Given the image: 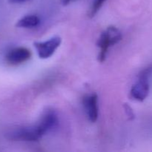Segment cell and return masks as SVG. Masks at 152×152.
Masks as SVG:
<instances>
[{
    "mask_svg": "<svg viewBox=\"0 0 152 152\" xmlns=\"http://www.w3.org/2000/svg\"><path fill=\"white\" fill-rule=\"evenodd\" d=\"M58 123L56 114L50 111H46L37 124L12 129L6 134L5 137L11 141L36 142L56 128Z\"/></svg>",
    "mask_w": 152,
    "mask_h": 152,
    "instance_id": "cell-1",
    "label": "cell"
},
{
    "mask_svg": "<svg viewBox=\"0 0 152 152\" xmlns=\"http://www.w3.org/2000/svg\"><path fill=\"white\" fill-rule=\"evenodd\" d=\"M122 38L121 32L114 26L108 27L100 34L97 41V47L99 49L98 61L99 62H103L105 60L108 49L120 42Z\"/></svg>",
    "mask_w": 152,
    "mask_h": 152,
    "instance_id": "cell-2",
    "label": "cell"
},
{
    "mask_svg": "<svg viewBox=\"0 0 152 152\" xmlns=\"http://www.w3.org/2000/svg\"><path fill=\"white\" fill-rule=\"evenodd\" d=\"M151 70L150 68L145 69L140 75L139 79L131 90V96L135 100H145L149 93V77L151 75Z\"/></svg>",
    "mask_w": 152,
    "mask_h": 152,
    "instance_id": "cell-3",
    "label": "cell"
},
{
    "mask_svg": "<svg viewBox=\"0 0 152 152\" xmlns=\"http://www.w3.org/2000/svg\"><path fill=\"white\" fill-rule=\"evenodd\" d=\"M62 39L59 37H53L43 42H35L34 45L40 59H48L53 56L56 49L60 46Z\"/></svg>",
    "mask_w": 152,
    "mask_h": 152,
    "instance_id": "cell-4",
    "label": "cell"
},
{
    "mask_svg": "<svg viewBox=\"0 0 152 152\" xmlns=\"http://www.w3.org/2000/svg\"><path fill=\"white\" fill-rule=\"evenodd\" d=\"M31 57V52L25 47H16L7 53L5 60L9 65H18L29 60Z\"/></svg>",
    "mask_w": 152,
    "mask_h": 152,
    "instance_id": "cell-5",
    "label": "cell"
},
{
    "mask_svg": "<svg viewBox=\"0 0 152 152\" xmlns=\"http://www.w3.org/2000/svg\"><path fill=\"white\" fill-rule=\"evenodd\" d=\"M83 103L89 120L91 123H95L97 120L99 116L97 95L94 93L86 95L83 97Z\"/></svg>",
    "mask_w": 152,
    "mask_h": 152,
    "instance_id": "cell-6",
    "label": "cell"
},
{
    "mask_svg": "<svg viewBox=\"0 0 152 152\" xmlns=\"http://www.w3.org/2000/svg\"><path fill=\"white\" fill-rule=\"evenodd\" d=\"M40 23V19L34 14L27 15L17 21L16 26L21 28H33L38 26Z\"/></svg>",
    "mask_w": 152,
    "mask_h": 152,
    "instance_id": "cell-7",
    "label": "cell"
},
{
    "mask_svg": "<svg viewBox=\"0 0 152 152\" xmlns=\"http://www.w3.org/2000/svg\"><path fill=\"white\" fill-rule=\"evenodd\" d=\"M106 0H94L93 3H92L91 7L90 13H89V16L91 17H94L95 15L97 13V12L100 10L102 6L103 5L104 2Z\"/></svg>",
    "mask_w": 152,
    "mask_h": 152,
    "instance_id": "cell-8",
    "label": "cell"
},
{
    "mask_svg": "<svg viewBox=\"0 0 152 152\" xmlns=\"http://www.w3.org/2000/svg\"><path fill=\"white\" fill-rule=\"evenodd\" d=\"M76 0H61V4L64 6L68 5L69 4L72 3L73 1H75Z\"/></svg>",
    "mask_w": 152,
    "mask_h": 152,
    "instance_id": "cell-9",
    "label": "cell"
},
{
    "mask_svg": "<svg viewBox=\"0 0 152 152\" xmlns=\"http://www.w3.org/2000/svg\"><path fill=\"white\" fill-rule=\"evenodd\" d=\"M9 1L12 3H22L27 1V0H9Z\"/></svg>",
    "mask_w": 152,
    "mask_h": 152,
    "instance_id": "cell-10",
    "label": "cell"
}]
</instances>
